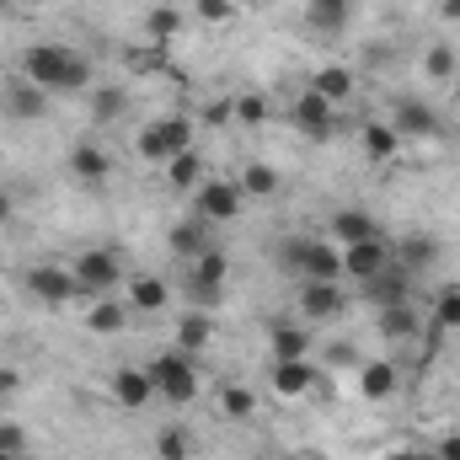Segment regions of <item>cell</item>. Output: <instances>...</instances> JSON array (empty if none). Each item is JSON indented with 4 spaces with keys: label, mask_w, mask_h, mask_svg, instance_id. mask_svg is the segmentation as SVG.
<instances>
[{
    "label": "cell",
    "mask_w": 460,
    "mask_h": 460,
    "mask_svg": "<svg viewBox=\"0 0 460 460\" xmlns=\"http://www.w3.org/2000/svg\"><path fill=\"white\" fill-rule=\"evenodd\" d=\"M22 75L32 86H43L49 97H70V92H86L92 86V59L70 43H32L22 54Z\"/></svg>",
    "instance_id": "6da1fadb"
},
{
    "label": "cell",
    "mask_w": 460,
    "mask_h": 460,
    "mask_svg": "<svg viewBox=\"0 0 460 460\" xmlns=\"http://www.w3.org/2000/svg\"><path fill=\"white\" fill-rule=\"evenodd\" d=\"M150 375H155V396H166L172 407H188L199 396V369H193V353H182V348L155 353Z\"/></svg>",
    "instance_id": "7a4b0ae2"
},
{
    "label": "cell",
    "mask_w": 460,
    "mask_h": 460,
    "mask_svg": "<svg viewBox=\"0 0 460 460\" xmlns=\"http://www.w3.org/2000/svg\"><path fill=\"white\" fill-rule=\"evenodd\" d=\"M134 150H139V161H172V155H182V150H193V123L182 113H166L155 118V123H145L139 128V139H134Z\"/></svg>",
    "instance_id": "3957f363"
},
{
    "label": "cell",
    "mask_w": 460,
    "mask_h": 460,
    "mask_svg": "<svg viewBox=\"0 0 460 460\" xmlns=\"http://www.w3.org/2000/svg\"><path fill=\"white\" fill-rule=\"evenodd\" d=\"M241 204H246V193H241V182H230V177H204L199 182V220H209V226H230L235 215H241Z\"/></svg>",
    "instance_id": "277c9868"
},
{
    "label": "cell",
    "mask_w": 460,
    "mask_h": 460,
    "mask_svg": "<svg viewBox=\"0 0 460 460\" xmlns=\"http://www.w3.org/2000/svg\"><path fill=\"white\" fill-rule=\"evenodd\" d=\"M75 284H81V295H108L118 279H123V262H118V252L108 246H92V252H81L75 257Z\"/></svg>",
    "instance_id": "5b68a950"
},
{
    "label": "cell",
    "mask_w": 460,
    "mask_h": 460,
    "mask_svg": "<svg viewBox=\"0 0 460 460\" xmlns=\"http://www.w3.org/2000/svg\"><path fill=\"white\" fill-rule=\"evenodd\" d=\"M22 284H27V295L32 300H43V305H65L81 284H75V273L70 268H59V262H32L27 273H22Z\"/></svg>",
    "instance_id": "8992f818"
},
{
    "label": "cell",
    "mask_w": 460,
    "mask_h": 460,
    "mask_svg": "<svg viewBox=\"0 0 460 460\" xmlns=\"http://www.w3.org/2000/svg\"><path fill=\"white\" fill-rule=\"evenodd\" d=\"M391 128L402 134V145L407 139H429V134H439V113L423 97H396L391 102Z\"/></svg>",
    "instance_id": "52a82bcc"
},
{
    "label": "cell",
    "mask_w": 460,
    "mask_h": 460,
    "mask_svg": "<svg viewBox=\"0 0 460 460\" xmlns=\"http://www.w3.org/2000/svg\"><path fill=\"white\" fill-rule=\"evenodd\" d=\"M113 402L123 412H139V407L155 402V375H150V364H123V369H113Z\"/></svg>",
    "instance_id": "ba28073f"
},
{
    "label": "cell",
    "mask_w": 460,
    "mask_h": 460,
    "mask_svg": "<svg viewBox=\"0 0 460 460\" xmlns=\"http://www.w3.org/2000/svg\"><path fill=\"white\" fill-rule=\"evenodd\" d=\"M391 268V241L380 235V241H358V246H343V279H358V284H369L375 273H385Z\"/></svg>",
    "instance_id": "9c48e42d"
},
{
    "label": "cell",
    "mask_w": 460,
    "mask_h": 460,
    "mask_svg": "<svg viewBox=\"0 0 460 460\" xmlns=\"http://www.w3.org/2000/svg\"><path fill=\"white\" fill-rule=\"evenodd\" d=\"M343 305H348L343 284H327V279H300V316L332 322V316H343Z\"/></svg>",
    "instance_id": "30bf717a"
},
{
    "label": "cell",
    "mask_w": 460,
    "mask_h": 460,
    "mask_svg": "<svg viewBox=\"0 0 460 460\" xmlns=\"http://www.w3.org/2000/svg\"><path fill=\"white\" fill-rule=\"evenodd\" d=\"M391 262H396V268H407V273L418 279V273H429V268L439 262V241H434V235H423V230H402V241L391 246Z\"/></svg>",
    "instance_id": "8fae6325"
},
{
    "label": "cell",
    "mask_w": 460,
    "mask_h": 460,
    "mask_svg": "<svg viewBox=\"0 0 460 460\" xmlns=\"http://www.w3.org/2000/svg\"><path fill=\"white\" fill-rule=\"evenodd\" d=\"M412 284H418V279H412L407 268H396V262H391L385 273H375V279L364 284V295H369V305H375V311H385V305H407V300H412Z\"/></svg>",
    "instance_id": "7c38bea8"
},
{
    "label": "cell",
    "mask_w": 460,
    "mask_h": 460,
    "mask_svg": "<svg viewBox=\"0 0 460 460\" xmlns=\"http://www.w3.org/2000/svg\"><path fill=\"white\" fill-rule=\"evenodd\" d=\"M295 128L305 134V139H316V145H327L332 139V102H322L311 86L295 97Z\"/></svg>",
    "instance_id": "4fadbf2b"
},
{
    "label": "cell",
    "mask_w": 460,
    "mask_h": 460,
    "mask_svg": "<svg viewBox=\"0 0 460 460\" xmlns=\"http://www.w3.org/2000/svg\"><path fill=\"white\" fill-rule=\"evenodd\" d=\"M166 246H172L177 257H188V262H199L204 252H215V230H209V220H199V215H188V220H177V226L166 230Z\"/></svg>",
    "instance_id": "5bb4252c"
},
{
    "label": "cell",
    "mask_w": 460,
    "mask_h": 460,
    "mask_svg": "<svg viewBox=\"0 0 460 460\" xmlns=\"http://www.w3.org/2000/svg\"><path fill=\"white\" fill-rule=\"evenodd\" d=\"M108 172H113V155H108L97 139H81V145L70 150V177H75V182H92V188H97V182H108Z\"/></svg>",
    "instance_id": "9a60e30c"
},
{
    "label": "cell",
    "mask_w": 460,
    "mask_h": 460,
    "mask_svg": "<svg viewBox=\"0 0 460 460\" xmlns=\"http://www.w3.org/2000/svg\"><path fill=\"white\" fill-rule=\"evenodd\" d=\"M268 375H273V396H305V391H316V364L311 358H279Z\"/></svg>",
    "instance_id": "2e32d148"
},
{
    "label": "cell",
    "mask_w": 460,
    "mask_h": 460,
    "mask_svg": "<svg viewBox=\"0 0 460 460\" xmlns=\"http://www.w3.org/2000/svg\"><path fill=\"white\" fill-rule=\"evenodd\" d=\"M300 279H327V284H343V246L338 241H316L305 246V273Z\"/></svg>",
    "instance_id": "e0dca14e"
},
{
    "label": "cell",
    "mask_w": 460,
    "mask_h": 460,
    "mask_svg": "<svg viewBox=\"0 0 460 460\" xmlns=\"http://www.w3.org/2000/svg\"><path fill=\"white\" fill-rule=\"evenodd\" d=\"M396 385H402V369H396L391 358H369V364H358V396H364V402H385Z\"/></svg>",
    "instance_id": "ac0fdd59"
},
{
    "label": "cell",
    "mask_w": 460,
    "mask_h": 460,
    "mask_svg": "<svg viewBox=\"0 0 460 460\" xmlns=\"http://www.w3.org/2000/svg\"><path fill=\"white\" fill-rule=\"evenodd\" d=\"M268 353H273V364H279V358H311V327H300V322H273V327H268Z\"/></svg>",
    "instance_id": "d6986e66"
},
{
    "label": "cell",
    "mask_w": 460,
    "mask_h": 460,
    "mask_svg": "<svg viewBox=\"0 0 460 460\" xmlns=\"http://www.w3.org/2000/svg\"><path fill=\"white\" fill-rule=\"evenodd\" d=\"M327 230H332V241H343V246H358V241H380V220H375L369 209H338Z\"/></svg>",
    "instance_id": "ffe728a7"
},
{
    "label": "cell",
    "mask_w": 460,
    "mask_h": 460,
    "mask_svg": "<svg viewBox=\"0 0 460 460\" xmlns=\"http://www.w3.org/2000/svg\"><path fill=\"white\" fill-rule=\"evenodd\" d=\"M375 327H380V338H385V343H412L423 322H418V305L407 300V305H385V311L375 316Z\"/></svg>",
    "instance_id": "44dd1931"
},
{
    "label": "cell",
    "mask_w": 460,
    "mask_h": 460,
    "mask_svg": "<svg viewBox=\"0 0 460 460\" xmlns=\"http://www.w3.org/2000/svg\"><path fill=\"white\" fill-rule=\"evenodd\" d=\"M358 145H364V155H369L375 166H385V161L402 150V134H396L391 123H375V118H369V123H358Z\"/></svg>",
    "instance_id": "7402d4cb"
},
{
    "label": "cell",
    "mask_w": 460,
    "mask_h": 460,
    "mask_svg": "<svg viewBox=\"0 0 460 460\" xmlns=\"http://www.w3.org/2000/svg\"><path fill=\"white\" fill-rule=\"evenodd\" d=\"M5 113L22 118V123H32V118L49 113V92H43V86H32V81H16V86L5 92Z\"/></svg>",
    "instance_id": "603a6c76"
},
{
    "label": "cell",
    "mask_w": 460,
    "mask_h": 460,
    "mask_svg": "<svg viewBox=\"0 0 460 460\" xmlns=\"http://www.w3.org/2000/svg\"><path fill=\"white\" fill-rule=\"evenodd\" d=\"M128 327V305H118L108 295H97L92 300V311H86V332H97V338H118Z\"/></svg>",
    "instance_id": "cb8c5ba5"
},
{
    "label": "cell",
    "mask_w": 460,
    "mask_h": 460,
    "mask_svg": "<svg viewBox=\"0 0 460 460\" xmlns=\"http://www.w3.org/2000/svg\"><path fill=\"white\" fill-rule=\"evenodd\" d=\"M311 92H316L322 102H332V108H338V102L353 97V70H343V65H322V70L311 75Z\"/></svg>",
    "instance_id": "d4e9b609"
},
{
    "label": "cell",
    "mask_w": 460,
    "mask_h": 460,
    "mask_svg": "<svg viewBox=\"0 0 460 460\" xmlns=\"http://www.w3.org/2000/svg\"><path fill=\"white\" fill-rule=\"evenodd\" d=\"M182 27H188V11H182V5H155V11L145 16V38H150V43H161V49H166Z\"/></svg>",
    "instance_id": "484cf974"
},
{
    "label": "cell",
    "mask_w": 460,
    "mask_h": 460,
    "mask_svg": "<svg viewBox=\"0 0 460 460\" xmlns=\"http://www.w3.org/2000/svg\"><path fill=\"white\" fill-rule=\"evenodd\" d=\"M209 343H215V322H209L204 311H188V316L177 322V348H182V353H204Z\"/></svg>",
    "instance_id": "4316f807"
},
{
    "label": "cell",
    "mask_w": 460,
    "mask_h": 460,
    "mask_svg": "<svg viewBox=\"0 0 460 460\" xmlns=\"http://www.w3.org/2000/svg\"><path fill=\"white\" fill-rule=\"evenodd\" d=\"M172 300V289H166V279H155V273H139L134 284H128V305L134 311H161Z\"/></svg>",
    "instance_id": "83f0119b"
},
{
    "label": "cell",
    "mask_w": 460,
    "mask_h": 460,
    "mask_svg": "<svg viewBox=\"0 0 460 460\" xmlns=\"http://www.w3.org/2000/svg\"><path fill=\"white\" fill-rule=\"evenodd\" d=\"M305 16H311V27H316V32L338 38V32L348 27V0H311V5H305Z\"/></svg>",
    "instance_id": "f1b7e54d"
},
{
    "label": "cell",
    "mask_w": 460,
    "mask_h": 460,
    "mask_svg": "<svg viewBox=\"0 0 460 460\" xmlns=\"http://www.w3.org/2000/svg\"><path fill=\"white\" fill-rule=\"evenodd\" d=\"M166 182H172V188H182V193H188V188L199 193V182H204V161H199V150L172 155V161H166Z\"/></svg>",
    "instance_id": "f546056e"
},
{
    "label": "cell",
    "mask_w": 460,
    "mask_h": 460,
    "mask_svg": "<svg viewBox=\"0 0 460 460\" xmlns=\"http://www.w3.org/2000/svg\"><path fill=\"white\" fill-rule=\"evenodd\" d=\"M235 182H241V193H246V199H273V193H279V172H273L268 161H252Z\"/></svg>",
    "instance_id": "4dcf8cb0"
},
{
    "label": "cell",
    "mask_w": 460,
    "mask_h": 460,
    "mask_svg": "<svg viewBox=\"0 0 460 460\" xmlns=\"http://www.w3.org/2000/svg\"><path fill=\"white\" fill-rule=\"evenodd\" d=\"M305 246H311V235H284V241L273 246V268L289 273V279H300V273H305Z\"/></svg>",
    "instance_id": "1f68e13d"
},
{
    "label": "cell",
    "mask_w": 460,
    "mask_h": 460,
    "mask_svg": "<svg viewBox=\"0 0 460 460\" xmlns=\"http://www.w3.org/2000/svg\"><path fill=\"white\" fill-rule=\"evenodd\" d=\"M188 279H199V284H230V252L226 246L204 252L199 262H188Z\"/></svg>",
    "instance_id": "d6a6232c"
},
{
    "label": "cell",
    "mask_w": 460,
    "mask_h": 460,
    "mask_svg": "<svg viewBox=\"0 0 460 460\" xmlns=\"http://www.w3.org/2000/svg\"><path fill=\"white\" fill-rule=\"evenodd\" d=\"M123 113H128V92L123 86H97L92 92V118L97 123H118Z\"/></svg>",
    "instance_id": "836d02e7"
},
{
    "label": "cell",
    "mask_w": 460,
    "mask_h": 460,
    "mask_svg": "<svg viewBox=\"0 0 460 460\" xmlns=\"http://www.w3.org/2000/svg\"><path fill=\"white\" fill-rule=\"evenodd\" d=\"M155 460H193V434H188L182 423L161 429V434H155Z\"/></svg>",
    "instance_id": "e575fe53"
},
{
    "label": "cell",
    "mask_w": 460,
    "mask_h": 460,
    "mask_svg": "<svg viewBox=\"0 0 460 460\" xmlns=\"http://www.w3.org/2000/svg\"><path fill=\"white\" fill-rule=\"evenodd\" d=\"M182 295H188V311H215V305H226L230 284H199V279H182Z\"/></svg>",
    "instance_id": "d590c367"
},
{
    "label": "cell",
    "mask_w": 460,
    "mask_h": 460,
    "mask_svg": "<svg viewBox=\"0 0 460 460\" xmlns=\"http://www.w3.org/2000/svg\"><path fill=\"white\" fill-rule=\"evenodd\" d=\"M423 70L434 75V81H456L460 75V54L450 43H429V54H423Z\"/></svg>",
    "instance_id": "8d00e7d4"
},
{
    "label": "cell",
    "mask_w": 460,
    "mask_h": 460,
    "mask_svg": "<svg viewBox=\"0 0 460 460\" xmlns=\"http://www.w3.org/2000/svg\"><path fill=\"white\" fill-rule=\"evenodd\" d=\"M434 327L439 332H460V284H445L434 300Z\"/></svg>",
    "instance_id": "74e56055"
},
{
    "label": "cell",
    "mask_w": 460,
    "mask_h": 460,
    "mask_svg": "<svg viewBox=\"0 0 460 460\" xmlns=\"http://www.w3.org/2000/svg\"><path fill=\"white\" fill-rule=\"evenodd\" d=\"M220 412L235 418V423L252 418V412H257V391H252V385H226V391H220Z\"/></svg>",
    "instance_id": "f35d334b"
},
{
    "label": "cell",
    "mask_w": 460,
    "mask_h": 460,
    "mask_svg": "<svg viewBox=\"0 0 460 460\" xmlns=\"http://www.w3.org/2000/svg\"><path fill=\"white\" fill-rule=\"evenodd\" d=\"M123 59H128V70H139V75H161V70H166V49H161V43H145V49H128Z\"/></svg>",
    "instance_id": "ab89813d"
},
{
    "label": "cell",
    "mask_w": 460,
    "mask_h": 460,
    "mask_svg": "<svg viewBox=\"0 0 460 460\" xmlns=\"http://www.w3.org/2000/svg\"><path fill=\"white\" fill-rule=\"evenodd\" d=\"M193 16L209 27H226V22H235V0H193Z\"/></svg>",
    "instance_id": "60d3db41"
},
{
    "label": "cell",
    "mask_w": 460,
    "mask_h": 460,
    "mask_svg": "<svg viewBox=\"0 0 460 460\" xmlns=\"http://www.w3.org/2000/svg\"><path fill=\"white\" fill-rule=\"evenodd\" d=\"M235 118L252 123V128L268 123V97H262V92H241V97H235Z\"/></svg>",
    "instance_id": "b9f144b4"
},
{
    "label": "cell",
    "mask_w": 460,
    "mask_h": 460,
    "mask_svg": "<svg viewBox=\"0 0 460 460\" xmlns=\"http://www.w3.org/2000/svg\"><path fill=\"white\" fill-rule=\"evenodd\" d=\"M0 450H27V429L22 423H0Z\"/></svg>",
    "instance_id": "7bdbcfd3"
},
{
    "label": "cell",
    "mask_w": 460,
    "mask_h": 460,
    "mask_svg": "<svg viewBox=\"0 0 460 460\" xmlns=\"http://www.w3.org/2000/svg\"><path fill=\"white\" fill-rule=\"evenodd\" d=\"M22 391V369L16 364H0V402H11Z\"/></svg>",
    "instance_id": "ee69618b"
},
{
    "label": "cell",
    "mask_w": 460,
    "mask_h": 460,
    "mask_svg": "<svg viewBox=\"0 0 460 460\" xmlns=\"http://www.w3.org/2000/svg\"><path fill=\"white\" fill-rule=\"evenodd\" d=\"M434 460H460V429L439 434V445H434Z\"/></svg>",
    "instance_id": "f6af8a7d"
},
{
    "label": "cell",
    "mask_w": 460,
    "mask_h": 460,
    "mask_svg": "<svg viewBox=\"0 0 460 460\" xmlns=\"http://www.w3.org/2000/svg\"><path fill=\"white\" fill-rule=\"evenodd\" d=\"M11 215H16V193L0 188V226H11Z\"/></svg>",
    "instance_id": "bcb514c9"
},
{
    "label": "cell",
    "mask_w": 460,
    "mask_h": 460,
    "mask_svg": "<svg viewBox=\"0 0 460 460\" xmlns=\"http://www.w3.org/2000/svg\"><path fill=\"white\" fill-rule=\"evenodd\" d=\"M230 118H235V102H215L209 108V123H230Z\"/></svg>",
    "instance_id": "7dc6e473"
},
{
    "label": "cell",
    "mask_w": 460,
    "mask_h": 460,
    "mask_svg": "<svg viewBox=\"0 0 460 460\" xmlns=\"http://www.w3.org/2000/svg\"><path fill=\"white\" fill-rule=\"evenodd\" d=\"M439 16L445 22H460V0H439Z\"/></svg>",
    "instance_id": "c3c4849f"
},
{
    "label": "cell",
    "mask_w": 460,
    "mask_h": 460,
    "mask_svg": "<svg viewBox=\"0 0 460 460\" xmlns=\"http://www.w3.org/2000/svg\"><path fill=\"white\" fill-rule=\"evenodd\" d=\"M385 460H434V456H423V450H396V456H385Z\"/></svg>",
    "instance_id": "681fc988"
},
{
    "label": "cell",
    "mask_w": 460,
    "mask_h": 460,
    "mask_svg": "<svg viewBox=\"0 0 460 460\" xmlns=\"http://www.w3.org/2000/svg\"><path fill=\"white\" fill-rule=\"evenodd\" d=\"M0 460H27V450H0Z\"/></svg>",
    "instance_id": "f907efd6"
},
{
    "label": "cell",
    "mask_w": 460,
    "mask_h": 460,
    "mask_svg": "<svg viewBox=\"0 0 460 460\" xmlns=\"http://www.w3.org/2000/svg\"><path fill=\"white\" fill-rule=\"evenodd\" d=\"M456 108H460V75H456Z\"/></svg>",
    "instance_id": "816d5d0a"
},
{
    "label": "cell",
    "mask_w": 460,
    "mask_h": 460,
    "mask_svg": "<svg viewBox=\"0 0 460 460\" xmlns=\"http://www.w3.org/2000/svg\"><path fill=\"white\" fill-rule=\"evenodd\" d=\"M5 5H16V0H0V11H5Z\"/></svg>",
    "instance_id": "f5cc1de1"
},
{
    "label": "cell",
    "mask_w": 460,
    "mask_h": 460,
    "mask_svg": "<svg viewBox=\"0 0 460 460\" xmlns=\"http://www.w3.org/2000/svg\"><path fill=\"white\" fill-rule=\"evenodd\" d=\"M279 460H300V456H279Z\"/></svg>",
    "instance_id": "db71d44e"
}]
</instances>
